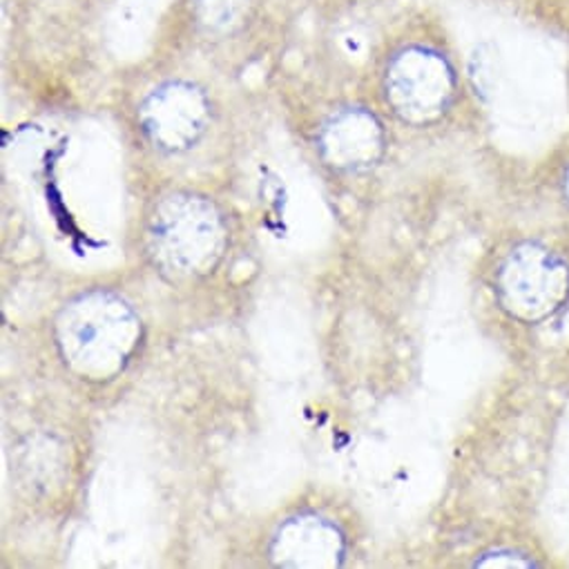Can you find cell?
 I'll return each mask as SVG.
<instances>
[{"label":"cell","mask_w":569,"mask_h":569,"mask_svg":"<svg viewBox=\"0 0 569 569\" xmlns=\"http://www.w3.org/2000/svg\"><path fill=\"white\" fill-rule=\"evenodd\" d=\"M228 230L212 201L190 192L163 197L148 219V250L172 279L208 274L221 259Z\"/></svg>","instance_id":"cell-2"},{"label":"cell","mask_w":569,"mask_h":569,"mask_svg":"<svg viewBox=\"0 0 569 569\" xmlns=\"http://www.w3.org/2000/svg\"><path fill=\"white\" fill-rule=\"evenodd\" d=\"M562 194H565V199L569 203V163L565 166V172H562Z\"/></svg>","instance_id":"cell-10"},{"label":"cell","mask_w":569,"mask_h":569,"mask_svg":"<svg viewBox=\"0 0 569 569\" xmlns=\"http://www.w3.org/2000/svg\"><path fill=\"white\" fill-rule=\"evenodd\" d=\"M141 342L134 309L108 291H90L66 305L57 318V347L83 380L108 382L132 360Z\"/></svg>","instance_id":"cell-1"},{"label":"cell","mask_w":569,"mask_h":569,"mask_svg":"<svg viewBox=\"0 0 569 569\" xmlns=\"http://www.w3.org/2000/svg\"><path fill=\"white\" fill-rule=\"evenodd\" d=\"M143 137L166 154L194 148L212 121V103L192 81H166L146 94L137 110Z\"/></svg>","instance_id":"cell-5"},{"label":"cell","mask_w":569,"mask_h":569,"mask_svg":"<svg viewBox=\"0 0 569 569\" xmlns=\"http://www.w3.org/2000/svg\"><path fill=\"white\" fill-rule=\"evenodd\" d=\"M318 150L325 163L338 172H365L382 159L387 132L371 110L342 108L322 123Z\"/></svg>","instance_id":"cell-6"},{"label":"cell","mask_w":569,"mask_h":569,"mask_svg":"<svg viewBox=\"0 0 569 569\" xmlns=\"http://www.w3.org/2000/svg\"><path fill=\"white\" fill-rule=\"evenodd\" d=\"M496 296L511 318L542 322L569 298V266L540 243H520L498 268Z\"/></svg>","instance_id":"cell-4"},{"label":"cell","mask_w":569,"mask_h":569,"mask_svg":"<svg viewBox=\"0 0 569 569\" xmlns=\"http://www.w3.org/2000/svg\"><path fill=\"white\" fill-rule=\"evenodd\" d=\"M533 562L527 560L525 556H520L518 551H511V549H496V551H489L485 553L480 560L473 562V567H496V569H513V567H531Z\"/></svg>","instance_id":"cell-9"},{"label":"cell","mask_w":569,"mask_h":569,"mask_svg":"<svg viewBox=\"0 0 569 569\" xmlns=\"http://www.w3.org/2000/svg\"><path fill=\"white\" fill-rule=\"evenodd\" d=\"M382 92L389 110L411 128L438 126L456 106L460 79L453 59L438 43L413 39L387 61Z\"/></svg>","instance_id":"cell-3"},{"label":"cell","mask_w":569,"mask_h":569,"mask_svg":"<svg viewBox=\"0 0 569 569\" xmlns=\"http://www.w3.org/2000/svg\"><path fill=\"white\" fill-rule=\"evenodd\" d=\"M347 540L336 522L316 513H302L283 522L270 542L277 567L329 569L345 562Z\"/></svg>","instance_id":"cell-7"},{"label":"cell","mask_w":569,"mask_h":569,"mask_svg":"<svg viewBox=\"0 0 569 569\" xmlns=\"http://www.w3.org/2000/svg\"><path fill=\"white\" fill-rule=\"evenodd\" d=\"M190 14L203 34L230 39L252 21L254 0H190Z\"/></svg>","instance_id":"cell-8"}]
</instances>
